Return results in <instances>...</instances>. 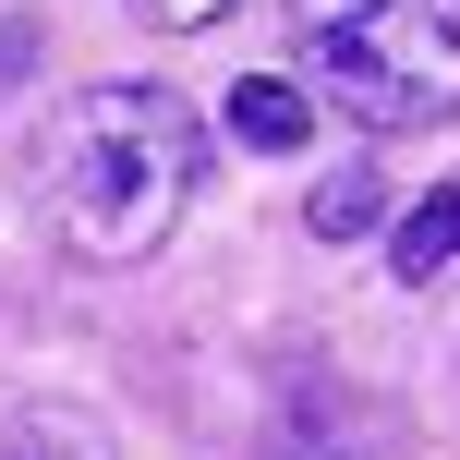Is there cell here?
<instances>
[{
  "label": "cell",
  "instance_id": "7a4b0ae2",
  "mask_svg": "<svg viewBox=\"0 0 460 460\" xmlns=\"http://www.w3.org/2000/svg\"><path fill=\"white\" fill-rule=\"evenodd\" d=\"M291 61L364 134H424L460 110V0H291Z\"/></svg>",
  "mask_w": 460,
  "mask_h": 460
},
{
  "label": "cell",
  "instance_id": "5b68a950",
  "mask_svg": "<svg viewBox=\"0 0 460 460\" xmlns=\"http://www.w3.org/2000/svg\"><path fill=\"white\" fill-rule=\"evenodd\" d=\"M376 207H388V182L351 158V170H327V182H315V207H303V218H315V243H364Z\"/></svg>",
  "mask_w": 460,
  "mask_h": 460
},
{
  "label": "cell",
  "instance_id": "6da1fadb",
  "mask_svg": "<svg viewBox=\"0 0 460 460\" xmlns=\"http://www.w3.org/2000/svg\"><path fill=\"white\" fill-rule=\"evenodd\" d=\"M194 182H207V121H194V97H170V85H85L61 121H49V158H37L49 230H61L85 267L158 254L170 218L194 207Z\"/></svg>",
  "mask_w": 460,
  "mask_h": 460
},
{
  "label": "cell",
  "instance_id": "3957f363",
  "mask_svg": "<svg viewBox=\"0 0 460 460\" xmlns=\"http://www.w3.org/2000/svg\"><path fill=\"white\" fill-rule=\"evenodd\" d=\"M218 110H230V134H243L254 158H303V146H315V97H303L291 73H243Z\"/></svg>",
  "mask_w": 460,
  "mask_h": 460
},
{
  "label": "cell",
  "instance_id": "52a82bcc",
  "mask_svg": "<svg viewBox=\"0 0 460 460\" xmlns=\"http://www.w3.org/2000/svg\"><path fill=\"white\" fill-rule=\"evenodd\" d=\"M134 13H146V24H218L230 0H134Z\"/></svg>",
  "mask_w": 460,
  "mask_h": 460
},
{
  "label": "cell",
  "instance_id": "277c9868",
  "mask_svg": "<svg viewBox=\"0 0 460 460\" xmlns=\"http://www.w3.org/2000/svg\"><path fill=\"white\" fill-rule=\"evenodd\" d=\"M388 267H400V291H437V279H460V182L412 194V218L388 230Z\"/></svg>",
  "mask_w": 460,
  "mask_h": 460
},
{
  "label": "cell",
  "instance_id": "8992f818",
  "mask_svg": "<svg viewBox=\"0 0 460 460\" xmlns=\"http://www.w3.org/2000/svg\"><path fill=\"white\" fill-rule=\"evenodd\" d=\"M0 460H97V448H73L61 424H13V437H0Z\"/></svg>",
  "mask_w": 460,
  "mask_h": 460
}]
</instances>
